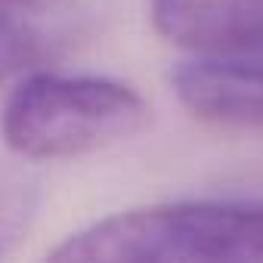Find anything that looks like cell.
Masks as SVG:
<instances>
[{
	"label": "cell",
	"instance_id": "1",
	"mask_svg": "<svg viewBox=\"0 0 263 263\" xmlns=\"http://www.w3.org/2000/svg\"><path fill=\"white\" fill-rule=\"evenodd\" d=\"M50 260L65 263H263L260 201H164L111 214Z\"/></svg>",
	"mask_w": 263,
	"mask_h": 263
},
{
	"label": "cell",
	"instance_id": "2",
	"mask_svg": "<svg viewBox=\"0 0 263 263\" xmlns=\"http://www.w3.org/2000/svg\"><path fill=\"white\" fill-rule=\"evenodd\" d=\"M146 124V99L121 81L31 71L4 105L0 137L22 158H74L137 137Z\"/></svg>",
	"mask_w": 263,
	"mask_h": 263
},
{
	"label": "cell",
	"instance_id": "3",
	"mask_svg": "<svg viewBox=\"0 0 263 263\" xmlns=\"http://www.w3.org/2000/svg\"><path fill=\"white\" fill-rule=\"evenodd\" d=\"M102 0H0V78L37 71L81 47Z\"/></svg>",
	"mask_w": 263,
	"mask_h": 263
},
{
	"label": "cell",
	"instance_id": "4",
	"mask_svg": "<svg viewBox=\"0 0 263 263\" xmlns=\"http://www.w3.org/2000/svg\"><path fill=\"white\" fill-rule=\"evenodd\" d=\"M152 25L195 56H263V0H152Z\"/></svg>",
	"mask_w": 263,
	"mask_h": 263
},
{
	"label": "cell",
	"instance_id": "5",
	"mask_svg": "<svg viewBox=\"0 0 263 263\" xmlns=\"http://www.w3.org/2000/svg\"><path fill=\"white\" fill-rule=\"evenodd\" d=\"M171 84L195 118L263 127V56H198L177 65Z\"/></svg>",
	"mask_w": 263,
	"mask_h": 263
}]
</instances>
